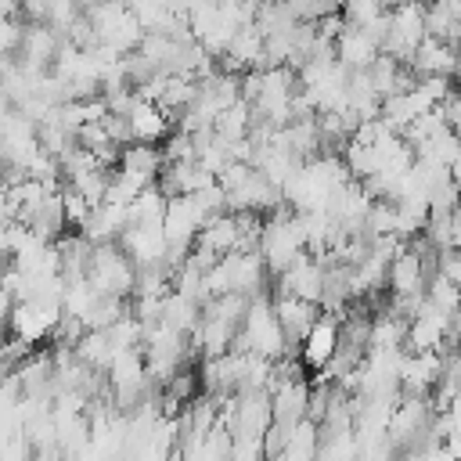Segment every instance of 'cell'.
Returning a JSON list of instances; mask_svg holds the SVG:
<instances>
[{"label": "cell", "instance_id": "obj_1", "mask_svg": "<svg viewBox=\"0 0 461 461\" xmlns=\"http://www.w3.org/2000/svg\"><path fill=\"white\" fill-rule=\"evenodd\" d=\"M83 18H86V25H90L94 43L112 47L115 54H130V50L140 43V36H144L137 14H133L130 4H122V0H101V4L86 7Z\"/></svg>", "mask_w": 461, "mask_h": 461}, {"label": "cell", "instance_id": "obj_2", "mask_svg": "<svg viewBox=\"0 0 461 461\" xmlns=\"http://www.w3.org/2000/svg\"><path fill=\"white\" fill-rule=\"evenodd\" d=\"M83 277L97 295L126 299L133 292L137 267L130 263V256L115 241H101V245H90V259H86V274Z\"/></svg>", "mask_w": 461, "mask_h": 461}, {"label": "cell", "instance_id": "obj_3", "mask_svg": "<svg viewBox=\"0 0 461 461\" xmlns=\"http://www.w3.org/2000/svg\"><path fill=\"white\" fill-rule=\"evenodd\" d=\"M421 7L425 4H396L385 18V32H382V43H378V54H389L393 61H411L414 47L421 43L425 36V18H421Z\"/></svg>", "mask_w": 461, "mask_h": 461}, {"label": "cell", "instance_id": "obj_4", "mask_svg": "<svg viewBox=\"0 0 461 461\" xmlns=\"http://www.w3.org/2000/svg\"><path fill=\"white\" fill-rule=\"evenodd\" d=\"M61 317V303L54 299H18L11 306V317H7V331L25 342V346H36L50 335V328L58 324Z\"/></svg>", "mask_w": 461, "mask_h": 461}, {"label": "cell", "instance_id": "obj_5", "mask_svg": "<svg viewBox=\"0 0 461 461\" xmlns=\"http://www.w3.org/2000/svg\"><path fill=\"white\" fill-rule=\"evenodd\" d=\"M439 353L436 349H421V353H400V364H396V382H400V393L407 396H429L436 378H439Z\"/></svg>", "mask_w": 461, "mask_h": 461}, {"label": "cell", "instance_id": "obj_6", "mask_svg": "<svg viewBox=\"0 0 461 461\" xmlns=\"http://www.w3.org/2000/svg\"><path fill=\"white\" fill-rule=\"evenodd\" d=\"M274 281H277V292L295 295V299H306V303H317L321 281H324V263L317 256H310V252H299Z\"/></svg>", "mask_w": 461, "mask_h": 461}, {"label": "cell", "instance_id": "obj_7", "mask_svg": "<svg viewBox=\"0 0 461 461\" xmlns=\"http://www.w3.org/2000/svg\"><path fill=\"white\" fill-rule=\"evenodd\" d=\"M270 306H274V317H277V328L288 342V349L295 353L303 335L310 331V324L317 321V303H306V299H295V295H285V292H274L270 295Z\"/></svg>", "mask_w": 461, "mask_h": 461}, {"label": "cell", "instance_id": "obj_8", "mask_svg": "<svg viewBox=\"0 0 461 461\" xmlns=\"http://www.w3.org/2000/svg\"><path fill=\"white\" fill-rule=\"evenodd\" d=\"M432 274V263H425L418 252L407 249V241L393 252L389 267H385V288L393 295H414L425 288V277Z\"/></svg>", "mask_w": 461, "mask_h": 461}, {"label": "cell", "instance_id": "obj_9", "mask_svg": "<svg viewBox=\"0 0 461 461\" xmlns=\"http://www.w3.org/2000/svg\"><path fill=\"white\" fill-rule=\"evenodd\" d=\"M115 245L130 256L133 267H148V263H162L166 256V238L158 223H130L119 230Z\"/></svg>", "mask_w": 461, "mask_h": 461}, {"label": "cell", "instance_id": "obj_10", "mask_svg": "<svg viewBox=\"0 0 461 461\" xmlns=\"http://www.w3.org/2000/svg\"><path fill=\"white\" fill-rule=\"evenodd\" d=\"M335 342H339V317H331V313H317V321H313V324H310V331L303 335V342H299L295 357H299V364H303V367L321 371V367L331 360Z\"/></svg>", "mask_w": 461, "mask_h": 461}, {"label": "cell", "instance_id": "obj_11", "mask_svg": "<svg viewBox=\"0 0 461 461\" xmlns=\"http://www.w3.org/2000/svg\"><path fill=\"white\" fill-rule=\"evenodd\" d=\"M267 393H270V421H277L281 429H292L295 421L306 418V400H310V382L306 378L274 382Z\"/></svg>", "mask_w": 461, "mask_h": 461}, {"label": "cell", "instance_id": "obj_12", "mask_svg": "<svg viewBox=\"0 0 461 461\" xmlns=\"http://www.w3.org/2000/svg\"><path fill=\"white\" fill-rule=\"evenodd\" d=\"M130 126V144H158L169 137V115L144 97H133V104L122 112Z\"/></svg>", "mask_w": 461, "mask_h": 461}, {"label": "cell", "instance_id": "obj_13", "mask_svg": "<svg viewBox=\"0 0 461 461\" xmlns=\"http://www.w3.org/2000/svg\"><path fill=\"white\" fill-rule=\"evenodd\" d=\"M58 43L61 36L47 25V22H29L22 25V40H18V50H22V61L25 68H50L54 54H58Z\"/></svg>", "mask_w": 461, "mask_h": 461}, {"label": "cell", "instance_id": "obj_14", "mask_svg": "<svg viewBox=\"0 0 461 461\" xmlns=\"http://www.w3.org/2000/svg\"><path fill=\"white\" fill-rule=\"evenodd\" d=\"M331 50H335V61L353 72V68H367L378 58V40L357 25H342V32L331 40Z\"/></svg>", "mask_w": 461, "mask_h": 461}, {"label": "cell", "instance_id": "obj_15", "mask_svg": "<svg viewBox=\"0 0 461 461\" xmlns=\"http://www.w3.org/2000/svg\"><path fill=\"white\" fill-rule=\"evenodd\" d=\"M122 227H126V205H119V202H97V205L86 209V216L79 223V234L90 245H101V241H115Z\"/></svg>", "mask_w": 461, "mask_h": 461}, {"label": "cell", "instance_id": "obj_16", "mask_svg": "<svg viewBox=\"0 0 461 461\" xmlns=\"http://www.w3.org/2000/svg\"><path fill=\"white\" fill-rule=\"evenodd\" d=\"M191 249H198V252H209V256H227V252H238V227H234V212H216V216H209L202 227H198V234H194V241H191Z\"/></svg>", "mask_w": 461, "mask_h": 461}, {"label": "cell", "instance_id": "obj_17", "mask_svg": "<svg viewBox=\"0 0 461 461\" xmlns=\"http://www.w3.org/2000/svg\"><path fill=\"white\" fill-rule=\"evenodd\" d=\"M454 58H457L454 43L436 40V36H421V43L414 47L407 68L414 76H450L454 72Z\"/></svg>", "mask_w": 461, "mask_h": 461}, {"label": "cell", "instance_id": "obj_18", "mask_svg": "<svg viewBox=\"0 0 461 461\" xmlns=\"http://www.w3.org/2000/svg\"><path fill=\"white\" fill-rule=\"evenodd\" d=\"M115 166H119V173L130 176L133 184L148 187V184H155V176H158V169H162V151H158L155 144H122Z\"/></svg>", "mask_w": 461, "mask_h": 461}, {"label": "cell", "instance_id": "obj_19", "mask_svg": "<svg viewBox=\"0 0 461 461\" xmlns=\"http://www.w3.org/2000/svg\"><path fill=\"white\" fill-rule=\"evenodd\" d=\"M421 18H425V36L457 43V32H461V0H432L429 7H421Z\"/></svg>", "mask_w": 461, "mask_h": 461}, {"label": "cell", "instance_id": "obj_20", "mask_svg": "<svg viewBox=\"0 0 461 461\" xmlns=\"http://www.w3.org/2000/svg\"><path fill=\"white\" fill-rule=\"evenodd\" d=\"M403 331H407V317H400L396 310L385 306L371 317L367 349H403Z\"/></svg>", "mask_w": 461, "mask_h": 461}, {"label": "cell", "instance_id": "obj_21", "mask_svg": "<svg viewBox=\"0 0 461 461\" xmlns=\"http://www.w3.org/2000/svg\"><path fill=\"white\" fill-rule=\"evenodd\" d=\"M25 227H29L36 238H43V241L61 238V230L68 227V223H65V209H61V191H50V194L36 205V212L25 220Z\"/></svg>", "mask_w": 461, "mask_h": 461}, {"label": "cell", "instance_id": "obj_22", "mask_svg": "<svg viewBox=\"0 0 461 461\" xmlns=\"http://www.w3.org/2000/svg\"><path fill=\"white\" fill-rule=\"evenodd\" d=\"M249 126H252V108L245 101H234L230 108H223L212 119V137H220L223 144H230V140L249 137Z\"/></svg>", "mask_w": 461, "mask_h": 461}, {"label": "cell", "instance_id": "obj_23", "mask_svg": "<svg viewBox=\"0 0 461 461\" xmlns=\"http://www.w3.org/2000/svg\"><path fill=\"white\" fill-rule=\"evenodd\" d=\"M389 7H382L378 0H346L342 7H339V14H342V22L346 25H357V29H364V25H371L378 14H385Z\"/></svg>", "mask_w": 461, "mask_h": 461}, {"label": "cell", "instance_id": "obj_24", "mask_svg": "<svg viewBox=\"0 0 461 461\" xmlns=\"http://www.w3.org/2000/svg\"><path fill=\"white\" fill-rule=\"evenodd\" d=\"M79 14H83V7H79L76 0H50V11H47V18H43V22H47L58 36H65Z\"/></svg>", "mask_w": 461, "mask_h": 461}, {"label": "cell", "instance_id": "obj_25", "mask_svg": "<svg viewBox=\"0 0 461 461\" xmlns=\"http://www.w3.org/2000/svg\"><path fill=\"white\" fill-rule=\"evenodd\" d=\"M158 151H162V162H187V158H194V137L176 130L166 137V148H158Z\"/></svg>", "mask_w": 461, "mask_h": 461}, {"label": "cell", "instance_id": "obj_26", "mask_svg": "<svg viewBox=\"0 0 461 461\" xmlns=\"http://www.w3.org/2000/svg\"><path fill=\"white\" fill-rule=\"evenodd\" d=\"M285 4L295 14V22H317V18L331 14V11H339L331 0H285Z\"/></svg>", "mask_w": 461, "mask_h": 461}, {"label": "cell", "instance_id": "obj_27", "mask_svg": "<svg viewBox=\"0 0 461 461\" xmlns=\"http://www.w3.org/2000/svg\"><path fill=\"white\" fill-rule=\"evenodd\" d=\"M61 209H65V223H72V227H79L90 205H86V198H83L79 191H72V187H65V191H61Z\"/></svg>", "mask_w": 461, "mask_h": 461}, {"label": "cell", "instance_id": "obj_28", "mask_svg": "<svg viewBox=\"0 0 461 461\" xmlns=\"http://www.w3.org/2000/svg\"><path fill=\"white\" fill-rule=\"evenodd\" d=\"M22 40V25L14 18H0V54H14Z\"/></svg>", "mask_w": 461, "mask_h": 461}, {"label": "cell", "instance_id": "obj_29", "mask_svg": "<svg viewBox=\"0 0 461 461\" xmlns=\"http://www.w3.org/2000/svg\"><path fill=\"white\" fill-rule=\"evenodd\" d=\"M18 11H25L29 22H43L50 11V0H18Z\"/></svg>", "mask_w": 461, "mask_h": 461}, {"label": "cell", "instance_id": "obj_30", "mask_svg": "<svg viewBox=\"0 0 461 461\" xmlns=\"http://www.w3.org/2000/svg\"><path fill=\"white\" fill-rule=\"evenodd\" d=\"M18 14V0H0V18H14Z\"/></svg>", "mask_w": 461, "mask_h": 461}, {"label": "cell", "instance_id": "obj_31", "mask_svg": "<svg viewBox=\"0 0 461 461\" xmlns=\"http://www.w3.org/2000/svg\"><path fill=\"white\" fill-rule=\"evenodd\" d=\"M396 4H425V0H393V7H396Z\"/></svg>", "mask_w": 461, "mask_h": 461}]
</instances>
